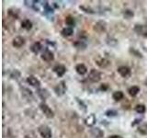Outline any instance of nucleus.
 <instances>
[{
	"label": "nucleus",
	"instance_id": "473e14b6",
	"mask_svg": "<svg viewBox=\"0 0 147 138\" xmlns=\"http://www.w3.org/2000/svg\"><path fill=\"white\" fill-rule=\"evenodd\" d=\"M24 138H31V137H30V136H28V135H26V136H25Z\"/></svg>",
	"mask_w": 147,
	"mask_h": 138
},
{
	"label": "nucleus",
	"instance_id": "bb28decb",
	"mask_svg": "<svg viewBox=\"0 0 147 138\" xmlns=\"http://www.w3.org/2000/svg\"><path fill=\"white\" fill-rule=\"evenodd\" d=\"M117 112H115V110H108L107 112H106V115L107 116H115V115H117Z\"/></svg>",
	"mask_w": 147,
	"mask_h": 138
},
{
	"label": "nucleus",
	"instance_id": "f03ea898",
	"mask_svg": "<svg viewBox=\"0 0 147 138\" xmlns=\"http://www.w3.org/2000/svg\"><path fill=\"white\" fill-rule=\"evenodd\" d=\"M40 109L41 110V112H42V113H43L47 118H49V119L53 118V116H54L53 110L52 109H51L45 102H41V103L40 104Z\"/></svg>",
	"mask_w": 147,
	"mask_h": 138
},
{
	"label": "nucleus",
	"instance_id": "4468645a",
	"mask_svg": "<svg viewBox=\"0 0 147 138\" xmlns=\"http://www.w3.org/2000/svg\"><path fill=\"white\" fill-rule=\"evenodd\" d=\"M85 122L87 126L92 127L96 123V117L94 114H90L88 117H86V119L85 120Z\"/></svg>",
	"mask_w": 147,
	"mask_h": 138
},
{
	"label": "nucleus",
	"instance_id": "20e7f679",
	"mask_svg": "<svg viewBox=\"0 0 147 138\" xmlns=\"http://www.w3.org/2000/svg\"><path fill=\"white\" fill-rule=\"evenodd\" d=\"M133 30H134V31L138 35H141L142 37H147V26L146 25L136 24Z\"/></svg>",
	"mask_w": 147,
	"mask_h": 138
},
{
	"label": "nucleus",
	"instance_id": "a211bd4d",
	"mask_svg": "<svg viewBox=\"0 0 147 138\" xmlns=\"http://www.w3.org/2000/svg\"><path fill=\"white\" fill-rule=\"evenodd\" d=\"M21 28L25 29L26 30H30L32 28V22L30 20H24L21 22Z\"/></svg>",
	"mask_w": 147,
	"mask_h": 138
},
{
	"label": "nucleus",
	"instance_id": "c85d7f7f",
	"mask_svg": "<svg viewBox=\"0 0 147 138\" xmlns=\"http://www.w3.org/2000/svg\"><path fill=\"white\" fill-rule=\"evenodd\" d=\"M80 9H83L85 12H86V13H94L93 11H92V9H90V8H86V7H80Z\"/></svg>",
	"mask_w": 147,
	"mask_h": 138
},
{
	"label": "nucleus",
	"instance_id": "dca6fc26",
	"mask_svg": "<svg viewBox=\"0 0 147 138\" xmlns=\"http://www.w3.org/2000/svg\"><path fill=\"white\" fill-rule=\"evenodd\" d=\"M40 50H41V45H40V43H39V41H36V43H34L30 46V51L35 54L39 53Z\"/></svg>",
	"mask_w": 147,
	"mask_h": 138
},
{
	"label": "nucleus",
	"instance_id": "1a4fd4ad",
	"mask_svg": "<svg viewBox=\"0 0 147 138\" xmlns=\"http://www.w3.org/2000/svg\"><path fill=\"white\" fill-rule=\"evenodd\" d=\"M53 71L56 73V75L59 77H61V76H63L64 75V74H65L66 68H65V66H63V64H57L56 66H54Z\"/></svg>",
	"mask_w": 147,
	"mask_h": 138
},
{
	"label": "nucleus",
	"instance_id": "a878e982",
	"mask_svg": "<svg viewBox=\"0 0 147 138\" xmlns=\"http://www.w3.org/2000/svg\"><path fill=\"white\" fill-rule=\"evenodd\" d=\"M74 45H75L76 47L78 48V49H85V48L86 47V44L83 43V41H82V40L76 41V43H74Z\"/></svg>",
	"mask_w": 147,
	"mask_h": 138
},
{
	"label": "nucleus",
	"instance_id": "6e6552de",
	"mask_svg": "<svg viewBox=\"0 0 147 138\" xmlns=\"http://www.w3.org/2000/svg\"><path fill=\"white\" fill-rule=\"evenodd\" d=\"M118 73L121 75L122 77H127L130 76L131 74V69L129 68L128 66H119L118 68Z\"/></svg>",
	"mask_w": 147,
	"mask_h": 138
},
{
	"label": "nucleus",
	"instance_id": "aec40b11",
	"mask_svg": "<svg viewBox=\"0 0 147 138\" xmlns=\"http://www.w3.org/2000/svg\"><path fill=\"white\" fill-rule=\"evenodd\" d=\"M61 33H62V35L64 36V37H69V36L73 35V33H74V30H73V28L67 27V28H64V29L62 30Z\"/></svg>",
	"mask_w": 147,
	"mask_h": 138
},
{
	"label": "nucleus",
	"instance_id": "b1692460",
	"mask_svg": "<svg viewBox=\"0 0 147 138\" xmlns=\"http://www.w3.org/2000/svg\"><path fill=\"white\" fill-rule=\"evenodd\" d=\"M135 110H136V112L142 114V113L145 112L146 108H145V106L144 104H138V105H136V107H135Z\"/></svg>",
	"mask_w": 147,
	"mask_h": 138
},
{
	"label": "nucleus",
	"instance_id": "c756f323",
	"mask_svg": "<svg viewBox=\"0 0 147 138\" xmlns=\"http://www.w3.org/2000/svg\"><path fill=\"white\" fill-rule=\"evenodd\" d=\"M108 89H109L108 84H102V85H101V87H100V89H101V90H103V91L107 90Z\"/></svg>",
	"mask_w": 147,
	"mask_h": 138
},
{
	"label": "nucleus",
	"instance_id": "4be33fe9",
	"mask_svg": "<svg viewBox=\"0 0 147 138\" xmlns=\"http://www.w3.org/2000/svg\"><path fill=\"white\" fill-rule=\"evenodd\" d=\"M123 97H124V95H123V92L122 91H115L114 93H113V95H112V98H113V99L114 100H116V101H119V100H121L122 99H123Z\"/></svg>",
	"mask_w": 147,
	"mask_h": 138
},
{
	"label": "nucleus",
	"instance_id": "39448f33",
	"mask_svg": "<svg viewBox=\"0 0 147 138\" xmlns=\"http://www.w3.org/2000/svg\"><path fill=\"white\" fill-rule=\"evenodd\" d=\"M54 91L58 96H62V95H63L64 93H65L66 86H65V83H64V81H61L59 84H57V86L54 87Z\"/></svg>",
	"mask_w": 147,
	"mask_h": 138
},
{
	"label": "nucleus",
	"instance_id": "f3484780",
	"mask_svg": "<svg viewBox=\"0 0 147 138\" xmlns=\"http://www.w3.org/2000/svg\"><path fill=\"white\" fill-rule=\"evenodd\" d=\"M109 64L110 63H109V60L105 59V58H101L99 60H96V64H98V66L101 68H105V67L109 66Z\"/></svg>",
	"mask_w": 147,
	"mask_h": 138
},
{
	"label": "nucleus",
	"instance_id": "7ed1b4c3",
	"mask_svg": "<svg viewBox=\"0 0 147 138\" xmlns=\"http://www.w3.org/2000/svg\"><path fill=\"white\" fill-rule=\"evenodd\" d=\"M88 78L92 82H99L101 79V74L96 69H92L88 74Z\"/></svg>",
	"mask_w": 147,
	"mask_h": 138
},
{
	"label": "nucleus",
	"instance_id": "f8f14e48",
	"mask_svg": "<svg viewBox=\"0 0 147 138\" xmlns=\"http://www.w3.org/2000/svg\"><path fill=\"white\" fill-rule=\"evenodd\" d=\"M76 72L78 74H79V75L84 76L87 72V68H86V66H85L84 64H78L77 66H76Z\"/></svg>",
	"mask_w": 147,
	"mask_h": 138
},
{
	"label": "nucleus",
	"instance_id": "423d86ee",
	"mask_svg": "<svg viewBox=\"0 0 147 138\" xmlns=\"http://www.w3.org/2000/svg\"><path fill=\"white\" fill-rule=\"evenodd\" d=\"M24 43H25V40L21 36H17L12 41V45L15 48H20L24 45Z\"/></svg>",
	"mask_w": 147,
	"mask_h": 138
},
{
	"label": "nucleus",
	"instance_id": "412c9836",
	"mask_svg": "<svg viewBox=\"0 0 147 138\" xmlns=\"http://www.w3.org/2000/svg\"><path fill=\"white\" fill-rule=\"evenodd\" d=\"M138 132L142 135H147V123L144 122L140 124V125L138 126Z\"/></svg>",
	"mask_w": 147,
	"mask_h": 138
},
{
	"label": "nucleus",
	"instance_id": "0eeeda50",
	"mask_svg": "<svg viewBox=\"0 0 147 138\" xmlns=\"http://www.w3.org/2000/svg\"><path fill=\"white\" fill-rule=\"evenodd\" d=\"M41 59H42L43 61H45V62L53 61V60L54 59L53 53L49 50H45L44 52L42 53V54H41Z\"/></svg>",
	"mask_w": 147,
	"mask_h": 138
},
{
	"label": "nucleus",
	"instance_id": "6ab92c4d",
	"mask_svg": "<svg viewBox=\"0 0 147 138\" xmlns=\"http://www.w3.org/2000/svg\"><path fill=\"white\" fill-rule=\"evenodd\" d=\"M128 92L131 97H135L140 92V87H137V86H132V87H130V89H129Z\"/></svg>",
	"mask_w": 147,
	"mask_h": 138
},
{
	"label": "nucleus",
	"instance_id": "2eb2a0df",
	"mask_svg": "<svg viewBox=\"0 0 147 138\" xmlns=\"http://www.w3.org/2000/svg\"><path fill=\"white\" fill-rule=\"evenodd\" d=\"M37 94L39 95V97L41 99H46L49 97V92L47 89H40L37 90Z\"/></svg>",
	"mask_w": 147,
	"mask_h": 138
},
{
	"label": "nucleus",
	"instance_id": "9b49d317",
	"mask_svg": "<svg viewBox=\"0 0 147 138\" xmlns=\"http://www.w3.org/2000/svg\"><path fill=\"white\" fill-rule=\"evenodd\" d=\"M90 132L91 135L96 138H101L104 136V132L99 128H92Z\"/></svg>",
	"mask_w": 147,
	"mask_h": 138
},
{
	"label": "nucleus",
	"instance_id": "5701e85b",
	"mask_svg": "<svg viewBox=\"0 0 147 138\" xmlns=\"http://www.w3.org/2000/svg\"><path fill=\"white\" fill-rule=\"evenodd\" d=\"M65 23L67 26H70V28L72 27H75L76 25V20H75V18L72 17V16H67L65 18Z\"/></svg>",
	"mask_w": 147,
	"mask_h": 138
},
{
	"label": "nucleus",
	"instance_id": "2f4dec72",
	"mask_svg": "<svg viewBox=\"0 0 147 138\" xmlns=\"http://www.w3.org/2000/svg\"><path fill=\"white\" fill-rule=\"evenodd\" d=\"M109 138H122L121 135H110Z\"/></svg>",
	"mask_w": 147,
	"mask_h": 138
},
{
	"label": "nucleus",
	"instance_id": "9d476101",
	"mask_svg": "<svg viewBox=\"0 0 147 138\" xmlns=\"http://www.w3.org/2000/svg\"><path fill=\"white\" fill-rule=\"evenodd\" d=\"M27 83L32 87H40V80L33 76H30L27 77Z\"/></svg>",
	"mask_w": 147,
	"mask_h": 138
},
{
	"label": "nucleus",
	"instance_id": "ddd939ff",
	"mask_svg": "<svg viewBox=\"0 0 147 138\" xmlns=\"http://www.w3.org/2000/svg\"><path fill=\"white\" fill-rule=\"evenodd\" d=\"M94 30L96 31H98V33H101V32L105 31L106 30V23L104 21H98L94 27Z\"/></svg>",
	"mask_w": 147,
	"mask_h": 138
},
{
	"label": "nucleus",
	"instance_id": "cd10ccee",
	"mask_svg": "<svg viewBox=\"0 0 147 138\" xmlns=\"http://www.w3.org/2000/svg\"><path fill=\"white\" fill-rule=\"evenodd\" d=\"M8 14H9V15H10V16H12L14 18H16V20L18 18V15H17L16 13H14V12H13L12 9H9V10H8Z\"/></svg>",
	"mask_w": 147,
	"mask_h": 138
},
{
	"label": "nucleus",
	"instance_id": "f257e3e1",
	"mask_svg": "<svg viewBox=\"0 0 147 138\" xmlns=\"http://www.w3.org/2000/svg\"><path fill=\"white\" fill-rule=\"evenodd\" d=\"M39 133L40 135V136L42 138H52L53 133H52V130L48 125H40L38 129Z\"/></svg>",
	"mask_w": 147,
	"mask_h": 138
},
{
	"label": "nucleus",
	"instance_id": "7c9ffc66",
	"mask_svg": "<svg viewBox=\"0 0 147 138\" xmlns=\"http://www.w3.org/2000/svg\"><path fill=\"white\" fill-rule=\"evenodd\" d=\"M131 53H135V54H136V56H138V57H142V55L140 53H138L137 51L133 50V49H131Z\"/></svg>",
	"mask_w": 147,
	"mask_h": 138
},
{
	"label": "nucleus",
	"instance_id": "72a5a7b5",
	"mask_svg": "<svg viewBox=\"0 0 147 138\" xmlns=\"http://www.w3.org/2000/svg\"><path fill=\"white\" fill-rule=\"evenodd\" d=\"M145 85H146V86H147V79H146V80H145Z\"/></svg>",
	"mask_w": 147,
	"mask_h": 138
},
{
	"label": "nucleus",
	"instance_id": "393cba45",
	"mask_svg": "<svg viewBox=\"0 0 147 138\" xmlns=\"http://www.w3.org/2000/svg\"><path fill=\"white\" fill-rule=\"evenodd\" d=\"M123 16L125 18H127V20H130V18H131L134 16V13H133V11L131 10V9H126V10H124L123 12Z\"/></svg>",
	"mask_w": 147,
	"mask_h": 138
}]
</instances>
